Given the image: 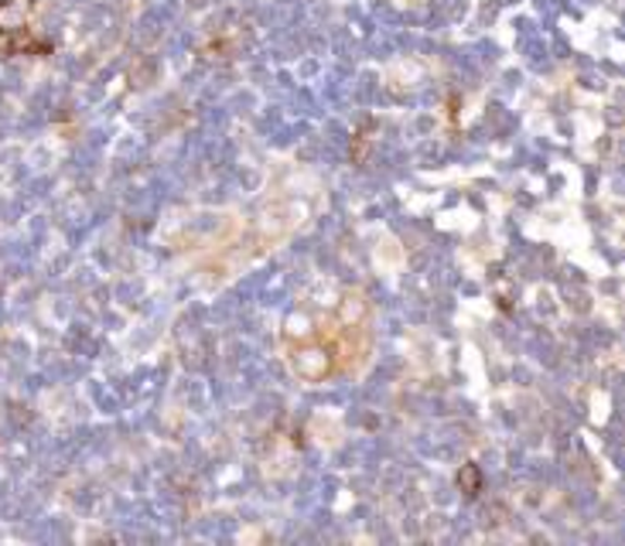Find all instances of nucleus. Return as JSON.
<instances>
[{
    "label": "nucleus",
    "mask_w": 625,
    "mask_h": 546,
    "mask_svg": "<svg viewBox=\"0 0 625 546\" xmlns=\"http://www.w3.org/2000/svg\"><path fill=\"white\" fill-rule=\"evenodd\" d=\"M31 25V4L28 0H0V31L4 35H25Z\"/></svg>",
    "instance_id": "nucleus-1"
},
{
    "label": "nucleus",
    "mask_w": 625,
    "mask_h": 546,
    "mask_svg": "<svg viewBox=\"0 0 625 546\" xmlns=\"http://www.w3.org/2000/svg\"><path fill=\"white\" fill-rule=\"evenodd\" d=\"M458 488L465 492L469 498H475V495L482 492V474H479L475 465H461V471H458Z\"/></svg>",
    "instance_id": "nucleus-2"
}]
</instances>
